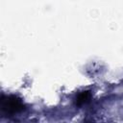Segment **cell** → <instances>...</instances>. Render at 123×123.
<instances>
[{
	"instance_id": "6da1fadb",
	"label": "cell",
	"mask_w": 123,
	"mask_h": 123,
	"mask_svg": "<svg viewBox=\"0 0 123 123\" xmlns=\"http://www.w3.org/2000/svg\"><path fill=\"white\" fill-rule=\"evenodd\" d=\"M3 109L7 110L10 112H15L17 111H20L22 109V104L19 100H16L15 98L13 99H9L6 102L4 101Z\"/></svg>"
}]
</instances>
